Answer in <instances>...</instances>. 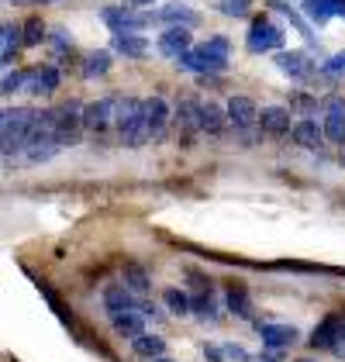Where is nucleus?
<instances>
[{
  "label": "nucleus",
  "instance_id": "f257e3e1",
  "mask_svg": "<svg viewBox=\"0 0 345 362\" xmlns=\"http://www.w3.org/2000/svg\"><path fill=\"white\" fill-rule=\"evenodd\" d=\"M35 114H38V107H11L4 128H0V163L14 166L21 159V152L31 139V128H35Z\"/></svg>",
  "mask_w": 345,
  "mask_h": 362
},
{
  "label": "nucleus",
  "instance_id": "f03ea898",
  "mask_svg": "<svg viewBox=\"0 0 345 362\" xmlns=\"http://www.w3.org/2000/svg\"><path fill=\"white\" fill-rule=\"evenodd\" d=\"M80 107L76 100H66L56 107V121H52V141L59 148H69V145H80L83 141V124H80Z\"/></svg>",
  "mask_w": 345,
  "mask_h": 362
},
{
  "label": "nucleus",
  "instance_id": "7ed1b4c3",
  "mask_svg": "<svg viewBox=\"0 0 345 362\" xmlns=\"http://www.w3.org/2000/svg\"><path fill=\"white\" fill-rule=\"evenodd\" d=\"M80 124L90 135H104L115 128V97H97L80 107Z\"/></svg>",
  "mask_w": 345,
  "mask_h": 362
},
{
  "label": "nucleus",
  "instance_id": "20e7f679",
  "mask_svg": "<svg viewBox=\"0 0 345 362\" xmlns=\"http://www.w3.org/2000/svg\"><path fill=\"white\" fill-rule=\"evenodd\" d=\"M249 52H276V49H283V42H287V35L276 28L266 14H259L256 21H252V28H249Z\"/></svg>",
  "mask_w": 345,
  "mask_h": 362
},
{
  "label": "nucleus",
  "instance_id": "39448f33",
  "mask_svg": "<svg viewBox=\"0 0 345 362\" xmlns=\"http://www.w3.org/2000/svg\"><path fill=\"white\" fill-rule=\"evenodd\" d=\"M321 132H324V141L345 148V97H328L324 100V117H321Z\"/></svg>",
  "mask_w": 345,
  "mask_h": 362
},
{
  "label": "nucleus",
  "instance_id": "423d86ee",
  "mask_svg": "<svg viewBox=\"0 0 345 362\" xmlns=\"http://www.w3.org/2000/svg\"><path fill=\"white\" fill-rule=\"evenodd\" d=\"M145 107V128H148V141H163L170 135V104L163 97H148L142 100Z\"/></svg>",
  "mask_w": 345,
  "mask_h": 362
},
{
  "label": "nucleus",
  "instance_id": "0eeeda50",
  "mask_svg": "<svg viewBox=\"0 0 345 362\" xmlns=\"http://www.w3.org/2000/svg\"><path fill=\"white\" fill-rule=\"evenodd\" d=\"M197 128L201 135H211V139H221L228 132V117H225V107L218 100H197Z\"/></svg>",
  "mask_w": 345,
  "mask_h": 362
},
{
  "label": "nucleus",
  "instance_id": "6e6552de",
  "mask_svg": "<svg viewBox=\"0 0 345 362\" xmlns=\"http://www.w3.org/2000/svg\"><path fill=\"white\" fill-rule=\"evenodd\" d=\"M256 114H259V107L249 97H242V93L228 97V104H225L228 128H235V132H252V128H256Z\"/></svg>",
  "mask_w": 345,
  "mask_h": 362
},
{
  "label": "nucleus",
  "instance_id": "1a4fd4ad",
  "mask_svg": "<svg viewBox=\"0 0 345 362\" xmlns=\"http://www.w3.org/2000/svg\"><path fill=\"white\" fill-rule=\"evenodd\" d=\"M256 332L262 334V345L266 349H276V352L290 349L300 338V332L293 325H276V321H256Z\"/></svg>",
  "mask_w": 345,
  "mask_h": 362
},
{
  "label": "nucleus",
  "instance_id": "9d476101",
  "mask_svg": "<svg viewBox=\"0 0 345 362\" xmlns=\"http://www.w3.org/2000/svg\"><path fill=\"white\" fill-rule=\"evenodd\" d=\"M59 69L56 66H28V80H25V90L31 97H52L59 90Z\"/></svg>",
  "mask_w": 345,
  "mask_h": 362
},
{
  "label": "nucleus",
  "instance_id": "9b49d317",
  "mask_svg": "<svg viewBox=\"0 0 345 362\" xmlns=\"http://www.w3.org/2000/svg\"><path fill=\"white\" fill-rule=\"evenodd\" d=\"M170 128H176V135L183 145H190V141L201 135V128H197V100H183L176 114L170 117Z\"/></svg>",
  "mask_w": 345,
  "mask_h": 362
},
{
  "label": "nucleus",
  "instance_id": "f8f14e48",
  "mask_svg": "<svg viewBox=\"0 0 345 362\" xmlns=\"http://www.w3.org/2000/svg\"><path fill=\"white\" fill-rule=\"evenodd\" d=\"M290 139L297 141V145H304V148H311V152L324 148V132H321V121H315V117H300L290 128Z\"/></svg>",
  "mask_w": 345,
  "mask_h": 362
},
{
  "label": "nucleus",
  "instance_id": "ddd939ff",
  "mask_svg": "<svg viewBox=\"0 0 345 362\" xmlns=\"http://www.w3.org/2000/svg\"><path fill=\"white\" fill-rule=\"evenodd\" d=\"M187 49H194V38H190V28H187V25H170V28L159 35V52H163V56L176 59L180 52H187Z\"/></svg>",
  "mask_w": 345,
  "mask_h": 362
},
{
  "label": "nucleus",
  "instance_id": "4468645a",
  "mask_svg": "<svg viewBox=\"0 0 345 362\" xmlns=\"http://www.w3.org/2000/svg\"><path fill=\"white\" fill-rule=\"evenodd\" d=\"M290 111L287 107H276V104H269V107H262L256 114V128H262L266 135H287L290 132Z\"/></svg>",
  "mask_w": 345,
  "mask_h": 362
},
{
  "label": "nucleus",
  "instance_id": "2eb2a0df",
  "mask_svg": "<svg viewBox=\"0 0 345 362\" xmlns=\"http://www.w3.org/2000/svg\"><path fill=\"white\" fill-rule=\"evenodd\" d=\"M276 66H280V69H283V73H287V76H293V80H308V76H311V69H315V66H311V59L304 56V52H287V49H276Z\"/></svg>",
  "mask_w": 345,
  "mask_h": 362
},
{
  "label": "nucleus",
  "instance_id": "dca6fc26",
  "mask_svg": "<svg viewBox=\"0 0 345 362\" xmlns=\"http://www.w3.org/2000/svg\"><path fill=\"white\" fill-rule=\"evenodd\" d=\"M117 56H128V59H142L148 52V38H142L139 31H115V42H111Z\"/></svg>",
  "mask_w": 345,
  "mask_h": 362
},
{
  "label": "nucleus",
  "instance_id": "f3484780",
  "mask_svg": "<svg viewBox=\"0 0 345 362\" xmlns=\"http://www.w3.org/2000/svg\"><path fill=\"white\" fill-rule=\"evenodd\" d=\"M148 21H166V25H187V28H194L201 18H197L194 7H187V4H166L163 11L148 14Z\"/></svg>",
  "mask_w": 345,
  "mask_h": 362
},
{
  "label": "nucleus",
  "instance_id": "a211bd4d",
  "mask_svg": "<svg viewBox=\"0 0 345 362\" xmlns=\"http://www.w3.org/2000/svg\"><path fill=\"white\" fill-rule=\"evenodd\" d=\"M176 62H180V69H187V73H197V76H204V73H225V66H218V62H211L207 56H201L197 49H187V52H180L176 56Z\"/></svg>",
  "mask_w": 345,
  "mask_h": 362
},
{
  "label": "nucleus",
  "instance_id": "6ab92c4d",
  "mask_svg": "<svg viewBox=\"0 0 345 362\" xmlns=\"http://www.w3.org/2000/svg\"><path fill=\"white\" fill-rule=\"evenodd\" d=\"M111 328H115L121 338H135V334L145 332V317L139 310H115V314H111Z\"/></svg>",
  "mask_w": 345,
  "mask_h": 362
},
{
  "label": "nucleus",
  "instance_id": "aec40b11",
  "mask_svg": "<svg viewBox=\"0 0 345 362\" xmlns=\"http://www.w3.org/2000/svg\"><path fill=\"white\" fill-rule=\"evenodd\" d=\"M100 14H104V25H107L111 31H139L145 25V18L128 14L124 7H104Z\"/></svg>",
  "mask_w": 345,
  "mask_h": 362
},
{
  "label": "nucleus",
  "instance_id": "412c9836",
  "mask_svg": "<svg viewBox=\"0 0 345 362\" xmlns=\"http://www.w3.org/2000/svg\"><path fill=\"white\" fill-rule=\"evenodd\" d=\"M135 300H139V297H135L124 283H121V286L111 283V286L104 290V307H107V314H115V310H135Z\"/></svg>",
  "mask_w": 345,
  "mask_h": 362
},
{
  "label": "nucleus",
  "instance_id": "4be33fe9",
  "mask_svg": "<svg viewBox=\"0 0 345 362\" xmlns=\"http://www.w3.org/2000/svg\"><path fill=\"white\" fill-rule=\"evenodd\" d=\"M131 352L139 356V359H159V356H166V341L159 338V334H135L131 338Z\"/></svg>",
  "mask_w": 345,
  "mask_h": 362
},
{
  "label": "nucleus",
  "instance_id": "5701e85b",
  "mask_svg": "<svg viewBox=\"0 0 345 362\" xmlns=\"http://www.w3.org/2000/svg\"><path fill=\"white\" fill-rule=\"evenodd\" d=\"M121 279H124V286L135 293V297H148V290H152V279L145 273L139 262H128L124 269H121Z\"/></svg>",
  "mask_w": 345,
  "mask_h": 362
},
{
  "label": "nucleus",
  "instance_id": "b1692460",
  "mask_svg": "<svg viewBox=\"0 0 345 362\" xmlns=\"http://www.w3.org/2000/svg\"><path fill=\"white\" fill-rule=\"evenodd\" d=\"M201 56H207L211 62H218V66H225L228 69V52H231V42L225 35H214V38H207L204 45H194Z\"/></svg>",
  "mask_w": 345,
  "mask_h": 362
},
{
  "label": "nucleus",
  "instance_id": "393cba45",
  "mask_svg": "<svg viewBox=\"0 0 345 362\" xmlns=\"http://www.w3.org/2000/svg\"><path fill=\"white\" fill-rule=\"evenodd\" d=\"M339 325H342V321H339L335 314L324 317L315 332H311V349H332V345H335V334H339Z\"/></svg>",
  "mask_w": 345,
  "mask_h": 362
},
{
  "label": "nucleus",
  "instance_id": "a878e982",
  "mask_svg": "<svg viewBox=\"0 0 345 362\" xmlns=\"http://www.w3.org/2000/svg\"><path fill=\"white\" fill-rule=\"evenodd\" d=\"M45 35H49L45 21H42V18H28V21L21 25V49H38V45L45 42Z\"/></svg>",
  "mask_w": 345,
  "mask_h": 362
},
{
  "label": "nucleus",
  "instance_id": "bb28decb",
  "mask_svg": "<svg viewBox=\"0 0 345 362\" xmlns=\"http://www.w3.org/2000/svg\"><path fill=\"white\" fill-rule=\"evenodd\" d=\"M107 69H111V52H90L83 59V80H100V76H107Z\"/></svg>",
  "mask_w": 345,
  "mask_h": 362
},
{
  "label": "nucleus",
  "instance_id": "cd10ccee",
  "mask_svg": "<svg viewBox=\"0 0 345 362\" xmlns=\"http://www.w3.org/2000/svg\"><path fill=\"white\" fill-rule=\"evenodd\" d=\"M190 314H194V317H204V321H218V304H214L211 290L190 297Z\"/></svg>",
  "mask_w": 345,
  "mask_h": 362
},
{
  "label": "nucleus",
  "instance_id": "c85d7f7f",
  "mask_svg": "<svg viewBox=\"0 0 345 362\" xmlns=\"http://www.w3.org/2000/svg\"><path fill=\"white\" fill-rule=\"evenodd\" d=\"M225 304H228V310L235 317H252V300H249V293H245L242 286H228Z\"/></svg>",
  "mask_w": 345,
  "mask_h": 362
},
{
  "label": "nucleus",
  "instance_id": "c756f323",
  "mask_svg": "<svg viewBox=\"0 0 345 362\" xmlns=\"http://www.w3.org/2000/svg\"><path fill=\"white\" fill-rule=\"evenodd\" d=\"M163 304H166V310L176 314V317H187V314H190V297H187L183 290H176V286H166V290H163Z\"/></svg>",
  "mask_w": 345,
  "mask_h": 362
},
{
  "label": "nucleus",
  "instance_id": "7c9ffc66",
  "mask_svg": "<svg viewBox=\"0 0 345 362\" xmlns=\"http://www.w3.org/2000/svg\"><path fill=\"white\" fill-rule=\"evenodd\" d=\"M45 42L52 45L56 56H69V52H73V35H69L66 28H52L49 35H45Z\"/></svg>",
  "mask_w": 345,
  "mask_h": 362
},
{
  "label": "nucleus",
  "instance_id": "2f4dec72",
  "mask_svg": "<svg viewBox=\"0 0 345 362\" xmlns=\"http://www.w3.org/2000/svg\"><path fill=\"white\" fill-rule=\"evenodd\" d=\"M25 80H28V69H11L4 80H0V93L4 97H11V93H18L21 86H25Z\"/></svg>",
  "mask_w": 345,
  "mask_h": 362
},
{
  "label": "nucleus",
  "instance_id": "473e14b6",
  "mask_svg": "<svg viewBox=\"0 0 345 362\" xmlns=\"http://www.w3.org/2000/svg\"><path fill=\"white\" fill-rule=\"evenodd\" d=\"M273 7H276V11H283V14H287L290 21H293V25H297V28H300V35H304V38H308V45H311V49H315L317 42H315V35H311V28H308V25H304V21H300V14H297V11H293V7H290V4H283V0H273Z\"/></svg>",
  "mask_w": 345,
  "mask_h": 362
},
{
  "label": "nucleus",
  "instance_id": "72a5a7b5",
  "mask_svg": "<svg viewBox=\"0 0 345 362\" xmlns=\"http://www.w3.org/2000/svg\"><path fill=\"white\" fill-rule=\"evenodd\" d=\"M135 310L142 314L145 321H148V317H152V321H166V317H163V307H159V304H152L148 297H139V300H135Z\"/></svg>",
  "mask_w": 345,
  "mask_h": 362
},
{
  "label": "nucleus",
  "instance_id": "f704fd0d",
  "mask_svg": "<svg viewBox=\"0 0 345 362\" xmlns=\"http://www.w3.org/2000/svg\"><path fill=\"white\" fill-rule=\"evenodd\" d=\"M218 7H221L228 18H245V14H249V7H252V0H221Z\"/></svg>",
  "mask_w": 345,
  "mask_h": 362
},
{
  "label": "nucleus",
  "instance_id": "c9c22d12",
  "mask_svg": "<svg viewBox=\"0 0 345 362\" xmlns=\"http://www.w3.org/2000/svg\"><path fill=\"white\" fill-rule=\"evenodd\" d=\"M328 76H342L345 73V52H339V56H332V59H324V66H321Z\"/></svg>",
  "mask_w": 345,
  "mask_h": 362
},
{
  "label": "nucleus",
  "instance_id": "e433bc0d",
  "mask_svg": "<svg viewBox=\"0 0 345 362\" xmlns=\"http://www.w3.org/2000/svg\"><path fill=\"white\" fill-rule=\"evenodd\" d=\"M221 352H225V359H235V362H249V352H245V349H238L235 341H228V345H225Z\"/></svg>",
  "mask_w": 345,
  "mask_h": 362
},
{
  "label": "nucleus",
  "instance_id": "4c0bfd02",
  "mask_svg": "<svg viewBox=\"0 0 345 362\" xmlns=\"http://www.w3.org/2000/svg\"><path fill=\"white\" fill-rule=\"evenodd\" d=\"M204 356H207L211 362H225V352H221L218 345H204Z\"/></svg>",
  "mask_w": 345,
  "mask_h": 362
},
{
  "label": "nucleus",
  "instance_id": "58836bf2",
  "mask_svg": "<svg viewBox=\"0 0 345 362\" xmlns=\"http://www.w3.org/2000/svg\"><path fill=\"white\" fill-rule=\"evenodd\" d=\"M332 349H335L339 356H345V321L339 325V334H335V345H332Z\"/></svg>",
  "mask_w": 345,
  "mask_h": 362
},
{
  "label": "nucleus",
  "instance_id": "ea45409f",
  "mask_svg": "<svg viewBox=\"0 0 345 362\" xmlns=\"http://www.w3.org/2000/svg\"><path fill=\"white\" fill-rule=\"evenodd\" d=\"M297 97H300V100H297V107H304V111H315L317 107V100H311L308 93H297Z\"/></svg>",
  "mask_w": 345,
  "mask_h": 362
},
{
  "label": "nucleus",
  "instance_id": "a19ab883",
  "mask_svg": "<svg viewBox=\"0 0 345 362\" xmlns=\"http://www.w3.org/2000/svg\"><path fill=\"white\" fill-rule=\"evenodd\" d=\"M124 4H128V7H152L156 0H124Z\"/></svg>",
  "mask_w": 345,
  "mask_h": 362
},
{
  "label": "nucleus",
  "instance_id": "79ce46f5",
  "mask_svg": "<svg viewBox=\"0 0 345 362\" xmlns=\"http://www.w3.org/2000/svg\"><path fill=\"white\" fill-rule=\"evenodd\" d=\"M11 62H14V56H11V52H0V69H4V66H11Z\"/></svg>",
  "mask_w": 345,
  "mask_h": 362
},
{
  "label": "nucleus",
  "instance_id": "37998d69",
  "mask_svg": "<svg viewBox=\"0 0 345 362\" xmlns=\"http://www.w3.org/2000/svg\"><path fill=\"white\" fill-rule=\"evenodd\" d=\"M4 42H7V25L0 21V52H4Z\"/></svg>",
  "mask_w": 345,
  "mask_h": 362
},
{
  "label": "nucleus",
  "instance_id": "c03bdc74",
  "mask_svg": "<svg viewBox=\"0 0 345 362\" xmlns=\"http://www.w3.org/2000/svg\"><path fill=\"white\" fill-rule=\"evenodd\" d=\"M7 114H11V107H0V128H4V121H7Z\"/></svg>",
  "mask_w": 345,
  "mask_h": 362
},
{
  "label": "nucleus",
  "instance_id": "a18cd8bd",
  "mask_svg": "<svg viewBox=\"0 0 345 362\" xmlns=\"http://www.w3.org/2000/svg\"><path fill=\"white\" fill-rule=\"evenodd\" d=\"M152 362H170V359H166V356H159V359H152Z\"/></svg>",
  "mask_w": 345,
  "mask_h": 362
},
{
  "label": "nucleus",
  "instance_id": "49530a36",
  "mask_svg": "<svg viewBox=\"0 0 345 362\" xmlns=\"http://www.w3.org/2000/svg\"><path fill=\"white\" fill-rule=\"evenodd\" d=\"M35 4H52V0H35Z\"/></svg>",
  "mask_w": 345,
  "mask_h": 362
},
{
  "label": "nucleus",
  "instance_id": "de8ad7c7",
  "mask_svg": "<svg viewBox=\"0 0 345 362\" xmlns=\"http://www.w3.org/2000/svg\"><path fill=\"white\" fill-rule=\"evenodd\" d=\"M297 362H311V359H297Z\"/></svg>",
  "mask_w": 345,
  "mask_h": 362
}]
</instances>
